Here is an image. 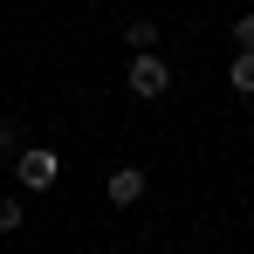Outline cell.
Segmentation results:
<instances>
[{
  "mask_svg": "<svg viewBox=\"0 0 254 254\" xmlns=\"http://www.w3.org/2000/svg\"><path fill=\"white\" fill-rule=\"evenodd\" d=\"M165 89H172V69L151 48H137V55H130V96H165Z\"/></svg>",
  "mask_w": 254,
  "mask_h": 254,
  "instance_id": "cell-1",
  "label": "cell"
},
{
  "mask_svg": "<svg viewBox=\"0 0 254 254\" xmlns=\"http://www.w3.org/2000/svg\"><path fill=\"white\" fill-rule=\"evenodd\" d=\"M14 172H21V186H55L62 158H55V151H21V158H14Z\"/></svg>",
  "mask_w": 254,
  "mask_h": 254,
  "instance_id": "cell-2",
  "label": "cell"
},
{
  "mask_svg": "<svg viewBox=\"0 0 254 254\" xmlns=\"http://www.w3.org/2000/svg\"><path fill=\"white\" fill-rule=\"evenodd\" d=\"M137 192H144V172H137V165H124V172H110V199H117V206H130Z\"/></svg>",
  "mask_w": 254,
  "mask_h": 254,
  "instance_id": "cell-3",
  "label": "cell"
},
{
  "mask_svg": "<svg viewBox=\"0 0 254 254\" xmlns=\"http://www.w3.org/2000/svg\"><path fill=\"white\" fill-rule=\"evenodd\" d=\"M227 83L241 89V96H254V48H241V55H234V69H227Z\"/></svg>",
  "mask_w": 254,
  "mask_h": 254,
  "instance_id": "cell-4",
  "label": "cell"
},
{
  "mask_svg": "<svg viewBox=\"0 0 254 254\" xmlns=\"http://www.w3.org/2000/svg\"><path fill=\"white\" fill-rule=\"evenodd\" d=\"M124 42H130V48H151V42H158V28H151V21H130Z\"/></svg>",
  "mask_w": 254,
  "mask_h": 254,
  "instance_id": "cell-5",
  "label": "cell"
},
{
  "mask_svg": "<svg viewBox=\"0 0 254 254\" xmlns=\"http://www.w3.org/2000/svg\"><path fill=\"white\" fill-rule=\"evenodd\" d=\"M14 227H21V206H14V199H0V234H14Z\"/></svg>",
  "mask_w": 254,
  "mask_h": 254,
  "instance_id": "cell-6",
  "label": "cell"
},
{
  "mask_svg": "<svg viewBox=\"0 0 254 254\" xmlns=\"http://www.w3.org/2000/svg\"><path fill=\"white\" fill-rule=\"evenodd\" d=\"M234 42H241V48H254V14H241V21H234Z\"/></svg>",
  "mask_w": 254,
  "mask_h": 254,
  "instance_id": "cell-7",
  "label": "cell"
},
{
  "mask_svg": "<svg viewBox=\"0 0 254 254\" xmlns=\"http://www.w3.org/2000/svg\"><path fill=\"white\" fill-rule=\"evenodd\" d=\"M14 137H21V130H14V124H0V151H14Z\"/></svg>",
  "mask_w": 254,
  "mask_h": 254,
  "instance_id": "cell-8",
  "label": "cell"
}]
</instances>
